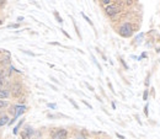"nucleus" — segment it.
Masks as SVG:
<instances>
[{
	"label": "nucleus",
	"mask_w": 160,
	"mask_h": 139,
	"mask_svg": "<svg viewBox=\"0 0 160 139\" xmlns=\"http://www.w3.org/2000/svg\"><path fill=\"white\" fill-rule=\"evenodd\" d=\"M69 101H70V102H71V105H73V106H74V107H75V108H78V105H76V104L74 102V101H73L71 99H69Z\"/></svg>",
	"instance_id": "f8f14e48"
},
{
	"label": "nucleus",
	"mask_w": 160,
	"mask_h": 139,
	"mask_svg": "<svg viewBox=\"0 0 160 139\" xmlns=\"http://www.w3.org/2000/svg\"><path fill=\"white\" fill-rule=\"evenodd\" d=\"M25 110H26V107L25 106H15V117H17V116H20V114H22L25 112Z\"/></svg>",
	"instance_id": "39448f33"
},
{
	"label": "nucleus",
	"mask_w": 160,
	"mask_h": 139,
	"mask_svg": "<svg viewBox=\"0 0 160 139\" xmlns=\"http://www.w3.org/2000/svg\"><path fill=\"white\" fill-rule=\"evenodd\" d=\"M54 16H56V18H57V20L59 21V22H63V20H62V18L61 17H59V15H58V12L56 11V12H54Z\"/></svg>",
	"instance_id": "9b49d317"
},
{
	"label": "nucleus",
	"mask_w": 160,
	"mask_h": 139,
	"mask_svg": "<svg viewBox=\"0 0 160 139\" xmlns=\"http://www.w3.org/2000/svg\"><path fill=\"white\" fill-rule=\"evenodd\" d=\"M6 75L5 70H0V80H4V76Z\"/></svg>",
	"instance_id": "9d476101"
},
{
	"label": "nucleus",
	"mask_w": 160,
	"mask_h": 139,
	"mask_svg": "<svg viewBox=\"0 0 160 139\" xmlns=\"http://www.w3.org/2000/svg\"><path fill=\"white\" fill-rule=\"evenodd\" d=\"M7 122H9L7 116H3V117H0V126H4V124H7Z\"/></svg>",
	"instance_id": "0eeeda50"
},
{
	"label": "nucleus",
	"mask_w": 160,
	"mask_h": 139,
	"mask_svg": "<svg viewBox=\"0 0 160 139\" xmlns=\"http://www.w3.org/2000/svg\"><path fill=\"white\" fill-rule=\"evenodd\" d=\"M105 12H106L108 16H115L117 14H120V7L115 5V4H111V5H107L105 7Z\"/></svg>",
	"instance_id": "7ed1b4c3"
},
{
	"label": "nucleus",
	"mask_w": 160,
	"mask_h": 139,
	"mask_svg": "<svg viewBox=\"0 0 160 139\" xmlns=\"http://www.w3.org/2000/svg\"><path fill=\"white\" fill-rule=\"evenodd\" d=\"M143 99H144V100H147V99H148V91H145V92H144V95H143Z\"/></svg>",
	"instance_id": "ddd939ff"
},
{
	"label": "nucleus",
	"mask_w": 160,
	"mask_h": 139,
	"mask_svg": "<svg viewBox=\"0 0 160 139\" xmlns=\"http://www.w3.org/2000/svg\"><path fill=\"white\" fill-rule=\"evenodd\" d=\"M112 1H110V0H102V4H111Z\"/></svg>",
	"instance_id": "2eb2a0df"
},
{
	"label": "nucleus",
	"mask_w": 160,
	"mask_h": 139,
	"mask_svg": "<svg viewBox=\"0 0 160 139\" xmlns=\"http://www.w3.org/2000/svg\"><path fill=\"white\" fill-rule=\"evenodd\" d=\"M118 32H120V35L122 37H131L133 35V29H132V25L129 22H125V24L120 27Z\"/></svg>",
	"instance_id": "f257e3e1"
},
{
	"label": "nucleus",
	"mask_w": 160,
	"mask_h": 139,
	"mask_svg": "<svg viewBox=\"0 0 160 139\" xmlns=\"http://www.w3.org/2000/svg\"><path fill=\"white\" fill-rule=\"evenodd\" d=\"M0 24H1V22H0Z\"/></svg>",
	"instance_id": "f3484780"
},
{
	"label": "nucleus",
	"mask_w": 160,
	"mask_h": 139,
	"mask_svg": "<svg viewBox=\"0 0 160 139\" xmlns=\"http://www.w3.org/2000/svg\"><path fill=\"white\" fill-rule=\"evenodd\" d=\"M9 104L6 102V101H4V100H0V108H5L7 107Z\"/></svg>",
	"instance_id": "1a4fd4ad"
},
{
	"label": "nucleus",
	"mask_w": 160,
	"mask_h": 139,
	"mask_svg": "<svg viewBox=\"0 0 160 139\" xmlns=\"http://www.w3.org/2000/svg\"><path fill=\"white\" fill-rule=\"evenodd\" d=\"M22 139H31V134L27 133L26 131L22 132Z\"/></svg>",
	"instance_id": "6e6552de"
},
{
	"label": "nucleus",
	"mask_w": 160,
	"mask_h": 139,
	"mask_svg": "<svg viewBox=\"0 0 160 139\" xmlns=\"http://www.w3.org/2000/svg\"><path fill=\"white\" fill-rule=\"evenodd\" d=\"M75 139H86L85 137H83V136H79V137H76Z\"/></svg>",
	"instance_id": "dca6fc26"
},
{
	"label": "nucleus",
	"mask_w": 160,
	"mask_h": 139,
	"mask_svg": "<svg viewBox=\"0 0 160 139\" xmlns=\"http://www.w3.org/2000/svg\"><path fill=\"white\" fill-rule=\"evenodd\" d=\"M9 95H10V94H9V90H5V89H4V90H0V99H7V97H9Z\"/></svg>",
	"instance_id": "423d86ee"
},
{
	"label": "nucleus",
	"mask_w": 160,
	"mask_h": 139,
	"mask_svg": "<svg viewBox=\"0 0 160 139\" xmlns=\"http://www.w3.org/2000/svg\"><path fill=\"white\" fill-rule=\"evenodd\" d=\"M68 131L67 129H57L56 132L52 133V139H67Z\"/></svg>",
	"instance_id": "20e7f679"
},
{
	"label": "nucleus",
	"mask_w": 160,
	"mask_h": 139,
	"mask_svg": "<svg viewBox=\"0 0 160 139\" xmlns=\"http://www.w3.org/2000/svg\"><path fill=\"white\" fill-rule=\"evenodd\" d=\"M22 91H24V89H22V85H21V82L19 81H16V82H14L12 86H11V94L14 97H19L22 95Z\"/></svg>",
	"instance_id": "f03ea898"
},
{
	"label": "nucleus",
	"mask_w": 160,
	"mask_h": 139,
	"mask_svg": "<svg viewBox=\"0 0 160 139\" xmlns=\"http://www.w3.org/2000/svg\"><path fill=\"white\" fill-rule=\"evenodd\" d=\"M4 84H5V81H4V80H0V90H1V87L4 86Z\"/></svg>",
	"instance_id": "4468645a"
}]
</instances>
